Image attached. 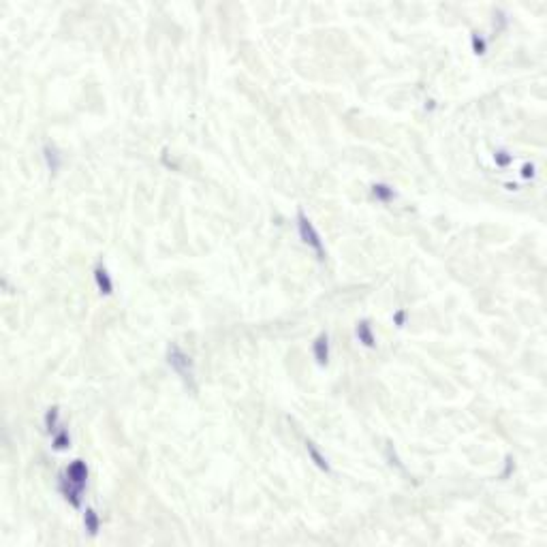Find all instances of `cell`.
<instances>
[{
  "mask_svg": "<svg viewBox=\"0 0 547 547\" xmlns=\"http://www.w3.org/2000/svg\"><path fill=\"white\" fill-rule=\"evenodd\" d=\"M69 443H71V436H69L67 430H56L54 432V447L56 449H67Z\"/></svg>",
  "mask_w": 547,
  "mask_h": 547,
  "instance_id": "11",
  "label": "cell"
},
{
  "mask_svg": "<svg viewBox=\"0 0 547 547\" xmlns=\"http://www.w3.org/2000/svg\"><path fill=\"white\" fill-rule=\"evenodd\" d=\"M306 451H308V456L312 458V462H314V464L321 468V470H325V472H329L331 468H329V464H327V460H325L321 453H318V449L314 447V443H312V440H306Z\"/></svg>",
  "mask_w": 547,
  "mask_h": 547,
  "instance_id": "7",
  "label": "cell"
},
{
  "mask_svg": "<svg viewBox=\"0 0 547 547\" xmlns=\"http://www.w3.org/2000/svg\"><path fill=\"white\" fill-rule=\"evenodd\" d=\"M372 193H374L376 199H381V201H391V199L395 197L393 188L387 186V184H374V186H372Z\"/></svg>",
  "mask_w": 547,
  "mask_h": 547,
  "instance_id": "8",
  "label": "cell"
},
{
  "mask_svg": "<svg viewBox=\"0 0 547 547\" xmlns=\"http://www.w3.org/2000/svg\"><path fill=\"white\" fill-rule=\"evenodd\" d=\"M167 361H169V366L173 368V372L180 376L186 385H190V389H195V370H193V359H190V355L184 353L177 344H171L167 349Z\"/></svg>",
  "mask_w": 547,
  "mask_h": 547,
  "instance_id": "1",
  "label": "cell"
},
{
  "mask_svg": "<svg viewBox=\"0 0 547 547\" xmlns=\"http://www.w3.org/2000/svg\"><path fill=\"white\" fill-rule=\"evenodd\" d=\"M312 351H314V357L318 361V366L327 364V359H329V340H327V333H321V336L314 340Z\"/></svg>",
  "mask_w": 547,
  "mask_h": 547,
  "instance_id": "3",
  "label": "cell"
},
{
  "mask_svg": "<svg viewBox=\"0 0 547 547\" xmlns=\"http://www.w3.org/2000/svg\"><path fill=\"white\" fill-rule=\"evenodd\" d=\"M83 526H86V530L90 532V535H96L98 532V515L92 509H88L86 515H83Z\"/></svg>",
  "mask_w": 547,
  "mask_h": 547,
  "instance_id": "10",
  "label": "cell"
},
{
  "mask_svg": "<svg viewBox=\"0 0 547 547\" xmlns=\"http://www.w3.org/2000/svg\"><path fill=\"white\" fill-rule=\"evenodd\" d=\"M67 477L73 481V483L86 485V479H88V468H86V464H83L81 460H75L73 464L67 468Z\"/></svg>",
  "mask_w": 547,
  "mask_h": 547,
  "instance_id": "4",
  "label": "cell"
},
{
  "mask_svg": "<svg viewBox=\"0 0 547 547\" xmlns=\"http://www.w3.org/2000/svg\"><path fill=\"white\" fill-rule=\"evenodd\" d=\"M94 280H96L98 289H101V293L109 295L111 291H113V282H111V278H109V272H107V269H105L103 265H98V267L94 269Z\"/></svg>",
  "mask_w": 547,
  "mask_h": 547,
  "instance_id": "5",
  "label": "cell"
},
{
  "mask_svg": "<svg viewBox=\"0 0 547 547\" xmlns=\"http://www.w3.org/2000/svg\"><path fill=\"white\" fill-rule=\"evenodd\" d=\"M524 175H526V177L532 175V167H530V165H526V167H524Z\"/></svg>",
  "mask_w": 547,
  "mask_h": 547,
  "instance_id": "15",
  "label": "cell"
},
{
  "mask_svg": "<svg viewBox=\"0 0 547 547\" xmlns=\"http://www.w3.org/2000/svg\"><path fill=\"white\" fill-rule=\"evenodd\" d=\"M494 158H496V162H498V165H502V167H504V165H509V162H511V156H509L507 152H496Z\"/></svg>",
  "mask_w": 547,
  "mask_h": 547,
  "instance_id": "13",
  "label": "cell"
},
{
  "mask_svg": "<svg viewBox=\"0 0 547 547\" xmlns=\"http://www.w3.org/2000/svg\"><path fill=\"white\" fill-rule=\"evenodd\" d=\"M45 160H47V167L52 169V171H58V167H60V156H58V150L52 146H45Z\"/></svg>",
  "mask_w": 547,
  "mask_h": 547,
  "instance_id": "9",
  "label": "cell"
},
{
  "mask_svg": "<svg viewBox=\"0 0 547 547\" xmlns=\"http://www.w3.org/2000/svg\"><path fill=\"white\" fill-rule=\"evenodd\" d=\"M297 229H300V235H302V239L306 241V244L312 248V250L316 252V257L318 259H325V246H323V239H321V235H318V231L314 229V225L310 223V218L304 214V212L300 210L297 212Z\"/></svg>",
  "mask_w": 547,
  "mask_h": 547,
  "instance_id": "2",
  "label": "cell"
},
{
  "mask_svg": "<svg viewBox=\"0 0 547 547\" xmlns=\"http://www.w3.org/2000/svg\"><path fill=\"white\" fill-rule=\"evenodd\" d=\"M357 338H359V342L366 344V346H374L376 344V338H374L372 327H370V323H368V321L357 323Z\"/></svg>",
  "mask_w": 547,
  "mask_h": 547,
  "instance_id": "6",
  "label": "cell"
},
{
  "mask_svg": "<svg viewBox=\"0 0 547 547\" xmlns=\"http://www.w3.org/2000/svg\"><path fill=\"white\" fill-rule=\"evenodd\" d=\"M393 318H395V323H397V325H400V327H402V323H404V312L400 310V312H397V314H395Z\"/></svg>",
  "mask_w": 547,
  "mask_h": 547,
  "instance_id": "14",
  "label": "cell"
},
{
  "mask_svg": "<svg viewBox=\"0 0 547 547\" xmlns=\"http://www.w3.org/2000/svg\"><path fill=\"white\" fill-rule=\"evenodd\" d=\"M58 417H60V410L56 408V406L47 410V415H45V425H47L49 432H56V430H58Z\"/></svg>",
  "mask_w": 547,
  "mask_h": 547,
  "instance_id": "12",
  "label": "cell"
}]
</instances>
